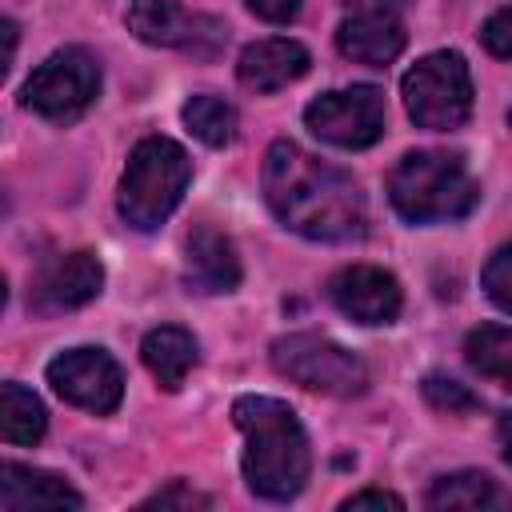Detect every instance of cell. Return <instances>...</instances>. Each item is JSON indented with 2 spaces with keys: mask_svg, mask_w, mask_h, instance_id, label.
<instances>
[{
  "mask_svg": "<svg viewBox=\"0 0 512 512\" xmlns=\"http://www.w3.org/2000/svg\"><path fill=\"white\" fill-rule=\"evenodd\" d=\"M264 200L288 232L324 244L360 240L368 224L356 180L292 140H276L264 156Z\"/></svg>",
  "mask_w": 512,
  "mask_h": 512,
  "instance_id": "1",
  "label": "cell"
},
{
  "mask_svg": "<svg viewBox=\"0 0 512 512\" xmlns=\"http://www.w3.org/2000/svg\"><path fill=\"white\" fill-rule=\"evenodd\" d=\"M232 420L244 432L240 468L248 488L276 504L300 496L312 468V452L296 412L272 396H240L232 404Z\"/></svg>",
  "mask_w": 512,
  "mask_h": 512,
  "instance_id": "2",
  "label": "cell"
},
{
  "mask_svg": "<svg viewBox=\"0 0 512 512\" xmlns=\"http://www.w3.org/2000/svg\"><path fill=\"white\" fill-rule=\"evenodd\" d=\"M388 200L408 224H444L476 208L480 188L452 152H408L388 176Z\"/></svg>",
  "mask_w": 512,
  "mask_h": 512,
  "instance_id": "3",
  "label": "cell"
},
{
  "mask_svg": "<svg viewBox=\"0 0 512 512\" xmlns=\"http://www.w3.org/2000/svg\"><path fill=\"white\" fill-rule=\"evenodd\" d=\"M188 180H192V160L176 140H168V136L140 140L128 156V168H124L120 192H116V208H120L124 224L136 232L160 228L184 200Z\"/></svg>",
  "mask_w": 512,
  "mask_h": 512,
  "instance_id": "4",
  "label": "cell"
},
{
  "mask_svg": "<svg viewBox=\"0 0 512 512\" xmlns=\"http://www.w3.org/2000/svg\"><path fill=\"white\" fill-rule=\"evenodd\" d=\"M400 92L408 116L432 132H452L472 112V72L460 52H428L404 72Z\"/></svg>",
  "mask_w": 512,
  "mask_h": 512,
  "instance_id": "5",
  "label": "cell"
},
{
  "mask_svg": "<svg viewBox=\"0 0 512 512\" xmlns=\"http://www.w3.org/2000/svg\"><path fill=\"white\" fill-rule=\"evenodd\" d=\"M272 368L292 384L324 396H360L368 388L364 360L316 332H292L272 340Z\"/></svg>",
  "mask_w": 512,
  "mask_h": 512,
  "instance_id": "6",
  "label": "cell"
},
{
  "mask_svg": "<svg viewBox=\"0 0 512 512\" xmlns=\"http://www.w3.org/2000/svg\"><path fill=\"white\" fill-rule=\"evenodd\" d=\"M100 96V60L88 48H60L44 64L32 68V76L20 88L24 108H32L44 120L68 124L88 112V104Z\"/></svg>",
  "mask_w": 512,
  "mask_h": 512,
  "instance_id": "7",
  "label": "cell"
},
{
  "mask_svg": "<svg viewBox=\"0 0 512 512\" xmlns=\"http://www.w3.org/2000/svg\"><path fill=\"white\" fill-rule=\"evenodd\" d=\"M304 124L324 144L368 148L384 136V124H388L384 92L372 88V84H352V88H340V92H324L304 108Z\"/></svg>",
  "mask_w": 512,
  "mask_h": 512,
  "instance_id": "8",
  "label": "cell"
},
{
  "mask_svg": "<svg viewBox=\"0 0 512 512\" xmlns=\"http://www.w3.org/2000/svg\"><path fill=\"white\" fill-rule=\"evenodd\" d=\"M128 28L144 40V44H160V48H180L188 56H216L228 44V28L216 16L204 12H188L176 0H132L128 8Z\"/></svg>",
  "mask_w": 512,
  "mask_h": 512,
  "instance_id": "9",
  "label": "cell"
},
{
  "mask_svg": "<svg viewBox=\"0 0 512 512\" xmlns=\"http://www.w3.org/2000/svg\"><path fill=\"white\" fill-rule=\"evenodd\" d=\"M48 384L60 400L108 416L124 400V372L104 348H68L48 364Z\"/></svg>",
  "mask_w": 512,
  "mask_h": 512,
  "instance_id": "10",
  "label": "cell"
},
{
  "mask_svg": "<svg viewBox=\"0 0 512 512\" xmlns=\"http://www.w3.org/2000/svg\"><path fill=\"white\" fill-rule=\"evenodd\" d=\"M104 288V264L92 252H68L48 260L28 288V308L36 316H56V312H72L84 308L88 300H96Z\"/></svg>",
  "mask_w": 512,
  "mask_h": 512,
  "instance_id": "11",
  "label": "cell"
},
{
  "mask_svg": "<svg viewBox=\"0 0 512 512\" xmlns=\"http://www.w3.org/2000/svg\"><path fill=\"white\" fill-rule=\"evenodd\" d=\"M328 296L356 324H392L400 316V304H404L396 276L384 272V268H376V264L340 268L328 280Z\"/></svg>",
  "mask_w": 512,
  "mask_h": 512,
  "instance_id": "12",
  "label": "cell"
},
{
  "mask_svg": "<svg viewBox=\"0 0 512 512\" xmlns=\"http://www.w3.org/2000/svg\"><path fill=\"white\" fill-rule=\"evenodd\" d=\"M308 64H312V56H308V48L300 40L268 36V40H256V44H248L240 52L236 76L252 92H280L292 80H300L308 72Z\"/></svg>",
  "mask_w": 512,
  "mask_h": 512,
  "instance_id": "13",
  "label": "cell"
},
{
  "mask_svg": "<svg viewBox=\"0 0 512 512\" xmlns=\"http://www.w3.org/2000/svg\"><path fill=\"white\" fill-rule=\"evenodd\" d=\"M80 492L44 468L28 464H4L0 472V508L4 512H48V508H80Z\"/></svg>",
  "mask_w": 512,
  "mask_h": 512,
  "instance_id": "14",
  "label": "cell"
},
{
  "mask_svg": "<svg viewBox=\"0 0 512 512\" xmlns=\"http://www.w3.org/2000/svg\"><path fill=\"white\" fill-rule=\"evenodd\" d=\"M404 24L392 12H356L340 24L336 32V48L368 68H384L404 52Z\"/></svg>",
  "mask_w": 512,
  "mask_h": 512,
  "instance_id": "15",
  "label": "cell"
},
{
  "mask_svg": "<svg viewBox=\"0 0 512 512\" xmlns=\"http://www.w3.org/2000/svg\"><path fill=\"white\" fill-rule=\"evenodd\" d=\"M188 280L200 292H236L240 284V256L232 240L208 224L188 236Z\"/></svg>",
  "mask_w": 512,
  "mask_h": 512,
  "instance_id": "16",
  "label": "cell"
},
{
  "mask_svg": "<svg viewBox=\"0 0 512 512\" xmlns=\"http://www.w3.org/2000/svg\"><path fill=\"white\" fill-rule=\"evenodd\" d=\"M140 356H144V368L160 380V388L176 392L184 384V376L196 368L200 360V348H196V336L176 328V324H164V328H152L140 344Z\"/></svg>",
  "mask_w": 512,
  "mask_h": 512,
  "instance_id": "17",
  "label": "cell"
},
{
  "mask_svg": "<svg viewBox=\"0 0 512 512\" xmlns=\"http://www.w3.org/2000/svg\"><path fill=\"white\" fill-rule=\"evenodd\" d=\"M504 504V492L496 488L492 476L484 472H452V476H440L432 488H428V508H440V512H472V508H500Z\"/></svg>",
  "mask_w": 512,
  "mask_h": 512,
  "instance_id": "18",
  "label": "cell"
},
{
  "mask_svg": "<svg viewBox=\"0 0 512 512\" xmlns=\"http://www.w3.org/2000/svg\"><path fill=\"white\" fill-rule=\"evenodd\" d=\"M48 428V412L44 404L16 380H8L0 388V436L8 444H36Z\"/></svg>",
  "mask_w": 512,
  "mask_h": 512,
  "instance_id": "19",
  "label": "cell"
},
{
  "mask_svg": "<svg viewBox=\"0 0 512 512\" xmlns=\"http://www.w3.org/2000/svg\"><path fill=\"white\" fill-rule=\"evenodd\" d=\"M464 356H468V364L480 376H488V380H496L500 388L512 392V328H504V324H480L476 332H468Z\"/></svg>",
  "mask_w": 512,
  "mask_h": 512,
  "instance_id": "20",
  "label": "cell"
},
{
  "mask_svg": "<svg viewBox=\"0 0 512 512\" xmlns=\"http://www.w3.org/2000/svg\"><path fill=\"white\" fill-rule=\"evenodd\" d=\"M184 124H188V132L200 140V144H208V148H224L228 140H232V132H236V112H232V104L228 100H220V96H192L188 104H184Z\"/></svg>",
  "mask_w": 512,
  "mask_h": 512,
  "instance_id": "21",
  "label": "cell"
},
{
  "mask_svg": "<svg viewBox=\"0 0 512 512\" xmlns=\"http://www.w3.org/2000/svg\"><path fill=\"white\" fill-rule=\"evenodd\" d=\"M424 400H428L436 412H448V416H468V412L480 408V396H472L468 384H460V380H452V376H440V372H432V376L424 380Z\"/></svg>",
  "mask_w": 512,
  "mask_h": 512,
  "instance_id": "22",
  "label": "cell"
},
{
  "mask_svg": "<svg viewBox=\"0 0 512 512\" xmlns=\"http://www.w3.org/2000/svg\"><path fill=\"white\" fill-rule=\"evenodd\" d=\"M480 284L488 292V300L500 308V312H512V244L496 248L480 272Z\"/></svg>",
  "mask_w": 512,
  "mask_h": 512,
  "instance_id": "23",
  "label": "cell"
},
{
  "mask_svg": "<svg viewBox=\"0 0 512 512\" xmlns=\"http://www.w3.org/2000/svg\"><path fill=\"white\" fill-rule=\"evenodd\" d=\"M480 40H484V48L492 52V56H512V8H500V12H492L488 20H484V28H480Z\"/></svg>",
  "mask_w": 512,
  "mask_h": 512,
  "instance_id": "24",
  "label": "cell"
},
{
  "mask_svg": "<svg viewBox=\"0 0 512 512\" xmlns=\"http://www.w3.org/2000/svg\"><path fill=\"white\" fill-rule=\"evenodd\" d=\"M140 508H208V496H200V492H192L184 480H172L164 492H156V496H148Z\"/></svg>",
  "mask_w": 512,
  "mask_h": 512,
  "instance_id": "25",
  "label": "cell"
},
{
  "mask_svg": "<svg viewBox=\"0 0 512 512\" xmlns=\"http://www.w3.org/2000/svg\"><path fill=\"white\" fill-rule=\"evenodd\" d=\"M260 20H268V24H288L296 12H300V4L304 0H244Z\"/></svg>",
  "mask_w": 512,
  "mask_h": 512,
  "instance_id": "26",
  "label": "cell"
},
{
  "mask_svg": "<svg viewBox=\"0 0 512 512\" xmlns=\"http://www.w3.org/2000/svg\"><path fill=\"white\" fill-rule=\"evenodd\" d=\"M344 508H348V512H356V508H404V500H400V496H392V492L368 488V492L348 496V500H344Z\"/></svg>",
  "mask_w": 512,
  "mask_h": 512,
  "instance_id": "27",
  "label": "cell"
},
{
  "mask_svg": "<svg viewBox=\"0 0 512 512\" xmlns=\"http://www.w3.org/2000/svg\"><path fill=\"white\" fill-rule=\"evenodd\" d=\"M344 4L356 8V12H392V16H396L408 0H344Z\"/></svg>",
  "mask_w": 512,
  "mask_h": 512,
  "instance_id": "28",
  "label": "cell"
},
{
  "mask_svg": "<svg viewBox=\"0 0 512 512\" xmlns=\"http://www.w3.org/2000/svg\"><path fill=\"white\" fill-rule=\"evenodd\" d=\"M496 436H500V448H504V460L512 464V412H500V420H496Z\"/></svg>",
  "mask_w": 512,
  "mask_h": 512,
  "instance_id": "29",
  "label": "cell"
}]
</instances>
